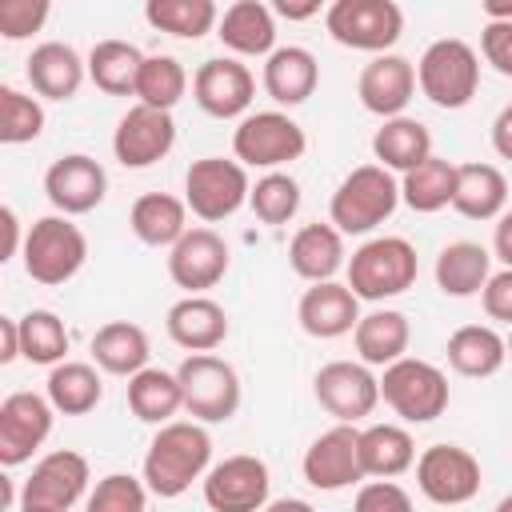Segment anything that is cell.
<instances>
[{"label": "cell", "mask_w": 512, "mask_h": 512, "mask_svg": "<svg viewBox=\"0 0 512 512\" xmlns=\"http://www.w3.org/2000/svg\"><path fill=\"white\" fill-rule=\"evenodd\" d=\"M264 512H316L308 500H296V496H284V500H272Z\"/></svg>", "instance_id": "cell-55"}, {"label": "cell", "mask_w": 512, "mask_h": 512, "mask_svg": "<svg viewBox=\"0 0 512 512\" xmlns=\"http://www.w3.org/2000/svg\"><path fill=\"white\" fill-rule=\"evenodd\" d=\"M164 328H168L172 344H180V348H188L196 356V352H212V348L224 344L228 312L212 296H184V300H176L168 308Z\"/></svg>", "instance_id": "cell-23"}, {"label": "cell", "mask_w": 512, "mask_h": 512, "mask_svg": "<svg viewBox=\"0 0 512 512\" xmlns=\"http://www.w3.org/2000/svg\"><path fill=\"white\" fill-rule=\"evenodd\" d=\"M352 340H356L360 364H368V368H388V364L404 360L408 340H412V328H408V316H404V312H396V308H376V312L360 316Z\"/></svg>", "instance_id": "cell-29"}, {"label": "cell", "mask_w": 512, "mask_h": 512, "mask_svg": "<svg viewBox=\"0 0 512 512\" xmlns=\"http://www.w3.org/2000/svg\"><path fill=\"white\" fill-rule=\"evenodd\" d=\"M316 12H320V4H316V0H308V4L276 0V4H272V16H284V20H308V16H316Z\"/></svg>", "instance_id": "cell-54"}, {"label": "cell", "mask_w": 512, "mask_h": 512, "mask_svg": "<svg viewBox=\"0 0 512 512\" xmlns=\"http://www.w3.org/2000/svg\"><path fill=\"white\" fill-rule=\"evenodd\" d=\"M288 264L308 284H324L344 268V236L332 224L312 220V224L296 228V236L288 244Z\"/></svg>", "instance_id": "cell-28"}, {"label": "cell", "mask_w": 512, "mask_h": 512, "mask_svg": "<svg viewBox=\"0 0 512 512\" xmlns=\"http://www.w3.org/2000/svg\"><path fill=\"white\" fill-rule=\"evenodd\" d=\"M180 392H184V412L196 424H224L240 408V376L228 360L212 352H196L176 368Z\"/></svg>", "instance_id": "cell-6"}, {"label": "cell", "mask_w": 512, "mask_h": 512, "mask_svg": "<svg viewBox=\"0 0 512 512\" xmlns=\"http://www.w3.org/2000/svg\"><path fill=\"white\" fill-rule=\"evenodd\" d=\"M480 52L500 76H512V20H488L480 32Z\"/></svg>", "instance_id": "cell-48"}, {"label": "cell", "mask_w": 512, "mask_h": 512, "mask_svg": "<svg viewBox=\"0 0 512 512\" xmlns=\"http://www.w3.org/2000/svg\"><path fill=\"white\" fill-rule=\"evenodd\" d=\"M92 360L112 372V376H136L148 368V336L140 324H128V320H112L104 328H96L92 336Z\"/></svg>", "instance_id": "cell-35"}, {"label": "cell", "mask_w": 512, "mask_h": 512, "mask_svg": "<svg viewBox=\"0 0 512 512\" xmlns=\"http://www.w3.org/2000/svg\"><path fill=\"white\" fill-rule=\"evenodd\" d=\"M20 356V324L16 316H0V364H12Z\"/></svg>", "instance_id": "cell-52"}, {"label": "cell", "mask_w": 512, "mask_h": 512, "mask_svg": "<svg viewBox=\"0 0 512 512\" xmlns=\"http://www.w3.org/2000/svg\"><path fill=\"white\" fill-rule=\"evenodd\" d=\"M228 272V244L212 228H188L176 248H168V276L188 296L216 288Z\"/></svg>", "instance_id": "cell-18"}, {"label": "cell", "mask_w": 512, "mask_h": 512, "mask_svg": "<svg viewBox=\"0 0 512 512\" xmlns=\"http://www.w3.org/2000/svg\"><path fill=\"white\" fill-rule=\"evenodd\" d=\"M508 204V180L496 164H456L452 208L464 220H500Z\"/></svg>", "instance_id": "cell-27"}, {"label": "cell", "mask_w": 512, "mask_h": 512, "mask_svg": "<svg viewBox=\"0 0 512 512\" xmlns=\"http://www.w3.org/2000/svg\"><path fill=\"white\" fill-rule=\"evenodd\" d=\"M416 484L432 504H468L480 492V460L460 444H432L416 460Z\"/></svg>", "instance_id": "cell-13"}, {"label": "cell", "mask_w": 512, "mask_h": 512, "mask_svg": "<svg viewBox=\"0 0 512 512\" xmlns=\"http://www.w3.org/2000/svg\"><path fill=\"white\" fill-rule=\"evenodd\" d=\"M480 8L488 20H512V0H484Z\"/></svg>", "instance_id": "cell-56"}, {"label": "cell", "mask_w": 512, "mask_h": 512, "mask_svg": "<svg viewBox=\"0 0 512 512\" xmlns=\"http://www.w3.org/2000/svg\"><path fill=\"white\" fill-rule=\"evenodd\" d=\"M492 148H496L504 160H512V104H504L500 116L492 120Z\"/></svg>", "instance_id": "cell-51"}, {"label": "cell", "mask_w": 512, "mask_h": 512, "mask_svg": "<svg viewBox=\"0 0 512 512\" xmlns=\"http://www.w3.org/2000/svg\"><path fill=\"white\" fill-rule=\"evenodd\" d=\"M44 192L60 216H84L104 200L108 176H104L100 160L72 152V156L52 160V168L44 172Z\"/></svg>", "instance_id": "cell-19"}, {"label": "cell", "mask_w": 512, "mask_h": 512, "mask_svg": "<svg viewBox=\"0 0 512 512\" xmlns=\"http://www.w3.org/2000/svg\"><path fill=\"white\" fill-rule=\"evenodd\" d=\"M44 132V108L36 96H24L20 88H0V140L4 144H28Z\"/></svg>", "instance_id": "cell-44"}, {"label": "cell", "mask_w": 512, "mask_h": 512, "mask_svg": "<svg viewBox=\"0 0 512 512\" xmlns=\"http://www.w3.org/2000/svg\"><path fill=\"white\" fill-rule=\"evenodd\" d=\"M28 84L36 96L44 100H72L88 76V60L76 56L72 44H60V40H44L32 48L28 56Z\"/></svg>", "instance_id": "cell-24"}, {"label": "cell", "mask_w": 512, "mask_h": 512, "mask_svg": "<svg viewBox=\"0 0 512 512\" xmlns=\"http://www.w3.org/2000/svg\"><path fill=\"white\" fill-rule=\"evenodd\" d=\"M304 148H308V136L288 112H252L232 132V152H236V160L244 168L276 172L280 164L300 160Z\"/></svg>", "instance_id": "cell-10"}, {"label": "cell", "mask_w": 512, "mask_h": 512, "mask_svg": "<svg viewBox=\"0 0 512 512\" xmlns=\"http://www.w3.org/2000/svg\"><path fill=\"white\" fill-rule=\"evenodd\" d=\"M492 252L504 260V268H512V212H504L496 220V232H492Z\"/></svg>", "instance_id": "cell-53"}, {"label": "cell", "mask_w": 512, "mask_h": 512, "mask_svg": "<svg viewBox=\"0 0 512 512\" xmlns=\"http://www.w3.org/2000/svg\"><path fill=\"white\" fill-rule=\"evenodd\" d=\"M488 276H492V256L476 240H452L436 256V288L444 296H456V300L476 296L484 292Z\"/></svg>", "instance_id": "cell-31"}, {"label": "cell", "mask_w": 512, "mask_h": 512, "mask_svg": "<svg viewBox=\"0 0 512 512\" xmlns=\"http://www.w3.org/2000/svg\"><path fill=\"white\" fill-rule=\"evenodd\" d=\"M128 228L148 248H176L188 232V204L168 192H144L128 212Z\"/></svg>", "instance_id": "cell-30"}, {"label": "cell", "mask_w": 512, "mask_h": 512, "mask_svg": "<svg viewBox=\"0 0 512 512\" xmlns=\"http://www.w3.org/2000/svg\"><path fill=\"white\" fill-rule=\"evenodd\" d=\"M416 84L420 92L436 104V108H468L476 88H480V56L472 44L456 40V36H444V40H432L416 64Z\"/></svg>", "instance_id": "cell-3"}, {"label": "cell", "mask_w": 512, "mask_h": 512, "mask_svg": "<svg viewBox=\"0 0 512 512\" xmlns=\"http://www.w3.org/2000/svg\"><path fill=\"white\" fill-rule=\"evenodd\" d=\"M24 272L36 284H64L72 280L88 260V240L68 216H40L24 232Z\"/></svg>", "instance_id": "cell-5"}, {"label": "cell", "mask_w": 512, "mask_h": 512, "mask_svg": "<svg viewBox=\"0 0 512 512\" xmlns=\"http://www.w3.org/2000/svg\"><path fill=\"white\" fill-rule=\"evenodd\" d=\"M256 220L264 224H288L300 208V184L288 176V172H264L256 184H252V196H248Z\"/></svg>", "instance_id": "cell-43"}, {"label": "cell", "mask_w": 512, "mask_h": 512, "mask_svg": "<svg viewBox=\"0 0 512 512\" xmlns=\"http://www.w3.org/2000/svg\"><path fill=\"white\" fill-rule=\"evenodd\" d=\"M396 204H400V184L392 180V172L380 164H360L336 184L328 204V224L340 236H364L376 224H384L396 212Z\"/></svg>", "instance_id": "cell-2"}, {"label": "cell", "mask_w": 512, "mask_h": 512, "mask_svg": "<svg viewBox=\"0 0 512 512\" xmlns=\"http://www.w3.org/2000/svg\"><path fill=\"white\" fill-rule=\"evenodd\" d=\"M128 408L136 420L144 424H172V416L184 408V392H180V380L176 372H164V368H144L128 380Z\"/></svg>", "instance_id": "cell-36"}, {"label": "cell", "mask_w": 512, "mask_h": 512, "mask_svg": "<svg viewBox=\"0 0 512 512\" xmlns=\"http://www.w3.org/2000/svg\"><path fill=\"white\" fill-rule=\"evenodd\" d=\"M480 304H484L488 320L512 324V268L488 276V284H484V292H480Z\"/></svg>", "instance_id": "cell-49"}, {"label": "cell", "mask_w": 512, "mask_h": 512, "mask_svg": "<svg viewBox=\"0 0 512 512\" xmlns=\"http://www.w3.org/2000/svg\"><path fill=\"white\" fill-rule=\"evenodd\" d=\"M48 20V0H0V36L24 40Z\"/></svg>", "instance_id": "cell-46"}, {"label": "cell", "mask_w": 512, "mask_h": 512, "mask_svg": "<svg viewBox=\"0 0 512 512\" xmlns=\"http://www.w3.org/2000/svg\"><path fill=\"white\" fill-rule=\"evenodd\" d=\"M504 360H508V340L488 324H464L448 336V364L460 376H472V380L496 376Z\"/></svg>", "instance_id": "cell-32"}, {"label": "cell", "mask_w": 512, "mask_h": 512, "mask_svg": "<svg viewBox=\"0 0 512 512\" xmlns=\"http://www.w3.org/2000/svg\"><path fill=\"white\" fill-rule=\"evenodd\" d=\"M324 28L336 44L356 52H388L404 32V12L392 0H332Z\"/></svg>", "instance_id": "cell-8"}, {"label": "cell", "mask_w": 512, "mask_h": 512, "mask_svg": "<svg viewBox=\"0 0 512 512\" xmlns=\"http://www.w3.org/2000/svg\"><path fill=\"white\" fill-rule=\"evenodd\" d=\"M296 320L308 336L316 340H336V336H348L356 332L360 324V300L348 284H336V280H324V284H312L300 304H296Z\"/></svg>", "instance_id": "cell-22"}, {"label": "cell", "mask_w": 512, "mask_h": 512, "mask_svg": "<svg viewBox=\"0 0 512 512\" xmlns=\"http://www.w3.org/2000/svg\"><path fill=\"white\" fill-rule=\"evenodd\" d=\"M88 488V460L72 448L48 452L32 476L24 480L20 508H44V512H68Z\"/></svg>", "instance_id": "cell-17"}, {"label": "cell", "mask_w": 512, "mask_h": 512, "mask_svg": "<svg viewBox=\"0 0 512 512\" xmlns=\"http://www.w3.org/2000/svg\"><path fill=\"white\" fill-rule=\"evenodd\" d=\"M380 400L408 424H428L444 416L448 408V376L416 356H404L384 368L380 376Z\"/></svg>", "instance_id": "cell-7"}, {"label": "cell", "mask_w": 512, "mask_h": 512, "mask_svg": "<svg viewBox=\"0 0 512 512\" xmlns=\"http://www.w3.org/2000/svg\"><path fill=\"white\" fill-rule=\"evenodd\" d=\"M216 36L224 40V48H232L236 56H272L276 48V16L268 4L260 0H236L224 8Z\"/></svg>", "instance_id": "cell-25"}, {"label": "cell", "mask_w": 512, "mask_h": 512, "mask_svg": "<svg viewBox=\"0 0 512 512\" xmlns=\"http://www.w3.org/2000/svg\"><path fill=\"white\" fill-rule=\"evenodd\" d=\"M268 464L260 456H228L204 476V504L212 512H264L268 508Z\"/></svg>", "instance_id": "cell-11"}, {"label": "cell", "mask_w": 512, "mask_h": 512, "mask_svg": "<svg viewBox=\"0 0 512 512\" xmlns=\"http://www.w3.org/2000/svg\"><path fill=\"white\" fill-rule=\"evenodd\" d=\"M248 196H252V184H248V168L240 160L204 156V160H192V168L184 172V204L192 208V216H200L208 224L240 212V204H248Z\"/></svg>", "instance_id": "cell-9"}, {"label": "cell", "mask_w": 512, "mask_h": 512, "mask_svg": "<svg viewBox=\"0 0 512 512\" xmlns=\"http://www.w3.org/2000/svg\"><path fill=\"white\" fill-rule=\"evenodd\" d=\"M52 400L40 392H8L0 400V464L16 468L32 460V452L52 432Z\"/></svg>", "instance_id": "cell-14"}, {"label": "cell", "mask_w": 512, "mask_h": 512, "mask_svg": "<svg viewBox=\"0 0 512 512\" xmlns=\"http://www.w3.org/2000/svg\"><path fill=\"white\" fill-rule=\"evenodd\" d=\"M316 404L336 416V424H356L364 416H372V408L380 404V380L372 376L368 364L356 360H332L316 372L312 380Z\"/></svg>", "instance_id": "cell-12"}, {"label": "cell", "mask_w": 512, "mask_h": 512, "mask_svg": "<svg viewBox=\"0 0 512 512\" xmlns=\"http://www.w3.org/2000/svg\"><path fill=\"white\" fill-rule=\"evenodd\" d=\"M412 464H416V444H412L408 428H400V424H368L360 432V468H364V476L392 480V476L408 472Z\"/></svg>", "instance_id": "cell-34"}, {"label": "cell", "mask_w": 512, "mask_h": 512, "mask_svg": "<svg viewBox=\"0 0 512 512\" xmlns=\"http://www.w3.org/2000/svg\"><path fill=\"white\" fill-rule=\"evenodd\" d=\"M420 260L404 236H376L360 244L348 260V288L356 300H388L416 284Z\"/></svg>", "instance_id": "cell-4"}, {"label": "cell", "mask_w": 512, "mask_h": 512, "mask_svg": "<svg viewBox=\"0 0 512 512\" xmlns=\"http://www.w3.org/2000/svg\"><path fill=\"white\" fill-rule=\"evenodd\" d=\"M352 512H412V496L396 480H368L356 492Z\"/></svg>", "instance_id": "cell-47"}, {"label": "cell", "mask_w": 512, "mask_h": 512, "mask_svg": "<svg viewBox=\"0 0 512 512\" xmlns=\"http://www.w3.org/2000/svg\"><path fill=\"white\" fill-rule=\"evenodd\" d=\"M508 352H512V336H508Z\"/></svg>", "instance_id": "cell-59"}, {"label": "cell", "mask_w": 512, "mask_h": 512, "mask_svg": "<svg viewBox=\"0 0 512 512\" xmlns=\"http://www.w3.org/2000/svg\"><path fill=\"white\" fill-rule=\"evenodd\" d=\"M212 464V436L196 420H172L156 428L148 452H144V484L160 500L184 496L196 480L208 476Z\"/></svg>", "instance_id": "cell-1"}, {"label": "cell", "mask_w": 512, "mask_h": 512, "mask_svg": "<svg viewBox=\"0 0 512 512\" xmlns=\"http://www.w3.org/2000/svg\"><path fill=\"white\" fill-rule=\"evenodd\" d=\"M144 56L128 40H100L88 52V80L108 96H136Z\"/></svg>", "instance_id": "cell-37"}, {"label": "cell", "mask_w": 512, "mask_h": 512, "mask_svg": "<svg viewBox=\"0 0 512 512\" xmlns=\"http://www.w3.org/2000/svg\"><path fill=\"white\" fill-rule=\"evenodd\" d=\"M300 472L312 488L320 492H340V488H352L356 480H364V468H360V432L356 424H336L328 432H320L304 460H300Z\"/></svg>", "instance_id": "cell-15"}, {"label": "cell", "mask_w": 512, "mask_h": 512, "mask_svg": "<svg viewBox=\"0 0 512 512\" xmlns=\"http://www.w3.org/2000/svg\"><path fill=\"white\" fill-rule=\"evenodd\" d=\"M412 92H416V68H412V60L392 56V52L372 56L364 64V72H360V84H356L360 104L372 116H384V120L400 116L408 108Z\"/></svg>", "instance_id": "cell-21"}, {"label": "cell", "mask_w": 512, "mask_h": 512, "mask_svg": "<svg viewBox=\"0 0 512 512\" xmlns=\"http://www.w3.org/2000/svg\"><path fill=\"white\" fill-rule=\"evenodd\" d=\"M376 164L388 172H412L432 156V132L412 116H392L372 136Z\"/></svg>", "instance_id": "cell-33"}, {"label": "cell", "mask_w": 512, "mask_h": 512, "mask_svg": "<svg viewBox=\"0 0 512 512\" xmlns=\"http://www.w3.org/2000/svg\"><path fill=\"white\" fill-rule=\"evenodd\" d=\"M144 20L168 36L200 40L204 32H212L220 24V8L212 0H148Z\"/></svg>", "instance_id": "cell-40"}, {"label": "cell", "mask_w": 512, "mask_h": 512, "mask_svg": "<svg viewBox=\"0 0 512 512\" xmlns=\"http://www.w3.org/2000/svg\"><path fill=\"white\" fill-rule=\"evenodd\" d=\"M316 84H320V64L300 44H284L264 60V92L276 104L296 108L316 92Z\"/></svg>", "instance_id": "cell-26"}, {"label": "cell", "mask_w": 512, "mask_h": 512, "mask_svg": "<svg viewBox=\"0 0 512 512\" xmlns=\"http://www.w3.org/2000/svg\"><path fill=\"white\" fill-rule=\"evenodd\" d=\"M184 88H188V72L176 56H144V68H140V80H136V100L140 104L172 112L180 104Z\"/></svg>", "instance_id": "cell-42"}, {"label": "cell", "mask_w": 512, "mask_h": 512, "mask_svg": "<svg viewBox=\"0 0 512 512\" xmlns=\"http://www.w3.org/2000/svg\"><path fill=\"white\" fill-rule=\"evenodd\" d=\"M496 512H512V496H504V500L496 504Z\"/></svg>", "instance_id": "cell-57"}, {"label": "cell", "mask_w": 512, "mask_h": 512, "mask_svg": "<svg viewBox=\"0 0 512 512\" xmlns=\"http://www.w3.org/2000/svg\"><path fill=\"white\" fill-rule=\"evenodd\" d=\"M20 512H44V508H20Z\"/></svg>", "instance_id": "cell-58"}, {"label": "cell", "mask_w": 512, "mask_h": 512, "mask_svg": "<svg viewBox=\"0 0 512 512\" xmlns=\"http://www.w3.org/2000/svg\"><path fill=\"white\" fill-rule=\"evenodd\" d=\"M0 228H4V244H0V260H12L16 248L24 252V236H20V220H16V208L4 204L0 208Z\"/></svg>", "instance_id": "cell-50"}, {"label": "cell", "mask_w": 512, "mask_h": 512, "mask_svg": "<svg viewBox=\"0 0 512 512\" xmlns=\"http://www.w3.org/2000/svg\"><path fill=\"white\" fill-rule=\"evenodd\" d=\"M192 96L196 104L216 116V120H232V116H244L252 96H256V80L252 72L240 64V60H228V56H216V60H204L192 76Z\"/></svg>", "instance_id": "cell-20"}, {"label": "cell", "mask_w": 512, "mask_h": 512, "mask_svg": "<svg viewBox=\"0 0 512 512\" xmlns=\"http://www.w3.org/2000/svg\"><path fill=\"white\" fill-rule=\"evenodd\" d=\"M456 192V164H448L444 156H428L420 168L404 172L400 180V200L412 212H440L452 204Z\"/></svg>", "instance_id": "cell-39"}, {"label": "cell", "mask_w": 512, "mask_h": 512, "mask_svg": "<svg viewBox=\"0 0 512 512\" xmlns=\"http://www.w3.org/2000/svg\"><path fill=\"white\" fill-rule=\"evenodd\" d=\"M172 144H176L172 112H160L148 104H132L112 132V152L124 168H152L172 152Z\"/></svg>", "instance_id": "cell-16"}, {"label": "cell", "mask_w": 512, "mask_h": 512, "mask_svg": "<svg viewBox=\"0 0 512 512\" xmlns=\"http://www.w3.org/2000/svg\"><path fill=\"white\" fill-rule=\"evenodd\" d=\"M144 488H148L144 480L112 472V476L96 480V488L84 500V512H144V500H148Z\"/></svg>", "instance_id": "cell-45"}, {"label": "cell", "mask_w": 512, "mask_h": 512, "mask_svg": "<svg viewBox=\"0 0 512 512\" xmlns=\"http://www.w3.org/2000/svg\"><path fill=\"white\" fill-rule=\"evenodd\" d=\"M16 324H20V356H24L28 364H48V368L64 364L68 328H64V320H60L56 312L32 308V312L16 316Z\"/></svg>", "instance_id": "cell-41"}, {"label": "cell", "mask_w": 512, "mask_h": 512, "mask_svg": "<svg viewBox=\"0 0 512 512\" xmlns=\"http://www.w3.org/2000/svg\"><path fill=\"white\" fill-rule=\"evenodd\" d=\"M44 396L52 400L56 412L64 416H84L100 404L104 396V384H100V372L92 364H80V360H64L48 372V384H44Z\"/></svg>", "instance_id": "cell-38"}]
</instances>
